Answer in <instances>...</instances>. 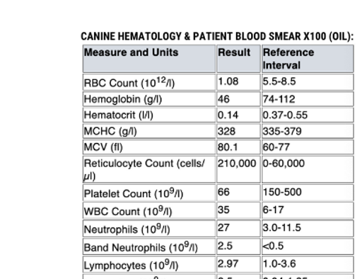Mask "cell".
<instances>
[{
  "instance_id": "cell-1",
  "label": "cell",
  "mask_w": 362,
  "mask_h": 279,
  "mask_svg": "<svg viewBox=\"0 0 362 279\" xmlns=\"http://www.w3.org/2000/svg\"><path fill=\"white\" fill-rule=\"evenodd\" d=\"M83 74H216L214 44L83 45Z\"/></svg>"
},
{
  "instance_id": "cell-2",
  "label": "cell",
  "mask_w": 362,
  "mask_h": 279,
  "mask_svg": "<svg viewBox=\"0 0 362 279\" xmlns=\"http://www.w3.org/2000/svg\"><path fill=\"white\" fill-rule=\"evenodd\" d=\"M90 183H216V156H83Z\"/></svg>"
},
{
  "instance_id": "cell-3",
  "label": "cell",
  "mask_w": 362,
  "mask_h": 279,
  "mask_svg": "<svg viewBox=\"0 0 362 279\" xmlns=\"http://www.w3.org/2000/svg\"><path fill=\"white\" fill-rule=\"evenodd\" d=\"M351 44L262 45L261 74H354Z\"/></svg>"
},
{
  "instance_id": "cell-4",
  "label": "cell",
  "mask_w": 362,
  "mask_h": 279,
  "mask_svg": "<svg viewBox=\"0 0 362 279\" xmlns=\"http://www.w3.org/2000/svg\"><path fill=\"white\" fill-rule=\"evenodd\" d=\"M354 184V156H262V184Z\"/></svg>"
},
{
  "instance_id": "cell-5",
  "label": "cell",
  "mask_w": 362,
  "mask_h": 279,
  "mask_svg": "<svg viewBox=\"0 0 362 279\" xmlns=\"http://www.w3.org/2000/svg\"><path fill=\"white\" fill-rule=\"evenodd\" d=\"M83 238H216V220H83Z\"/></svg>"
},
{
  "instance_id": "cell-6",
  "label": "cell",
  "mask_w": 362,
  "mask_h": 279,
  "mask_svg": "<svg viewBox=\"0 0 362 279\" xmlns=\"http://www.w3.org/2000/svg\"><path fill=\"white\" fill-rule=\"evenodd\" d=\"M83 202H216V183L83 184Z\"/></svg>"
},
{
  "instance_id": "cell-7",
  "label": "cell",
  "mask_w": 362,
  "mask_h": 279,
  "mask_svg": "<svg viewBox=\"0 0 362 279\" xmlns=\"http://www.w3.org/2000/svg\"><path fill=\"white\" fill-rule=\"evenodd\" d=\"M83 92H216V74H83Z\"/></svg>"
},
{
  "instance_id": "cell-8",
  "label": "cell",
  "mask_w": 362,
  "mask_h": 279,
  "mask_svg": "<svg viewBox=\"0 0 362 279\" xmlns=\"http://www.w3.org/2000/svg\"><path fill=\"white\" fill-rule=\"evenodd\" d=\"M83 220H216V202H83Z\"/></svg>"
},
{
  "instance_id": "cell-9",
  "label": "cell",
  "mask_w": 362,
  "mask_h": 279,
  "mask_svg": "<svg viewBox=\"0 0 362 279\" xmlns=\"http://www.w3.org/2000/svg\"><path fill=\"white\" fill-rule=\"evenodd\" d=\"M83 273H216V256H83Z\"/></svg>"
},
{
  "instance_id": "cell-10",
  "label": "cell",
  "mask_w": 362,
  "mask_h": 279,
  "mask_svg": "<svg viewBox=\"0 0 362 279\" xmlns=\"http://www.w3.org/2000/svg\"><path fill=\"white\" fill-rule=\"evenodd\" d=\"M216 124L215 107H83V124Z\"/></svg>"
},
{
  "instance_id": "cell-11",
  "label": "cell",
  "mask_w": 362,
  "mask_h": 279,
  "mask_svg": "<svg viewBox=\"0 0 362 279\" xmlns=\"http://www.w3.org/2000/svg\"><path fill=\"white\" fill-rule=\"evenodd\" d=\"M83 156H216V140H83Z\"/></svg>"
},
{
  "instance_id": "cell-12",
  "label": "cell",
  "mask_w": 362,
  "mask_h": 279,
  "mask_svg": "<svg viewBox=\"0 0 362 279\" xmlns=\"http://www.w3.org/2000/svg\"><path fill=\"white\" fill-rule=\"evenodd\" d=\"M216 140V124H83V140Z\"/></svg>"
},
{
  "instance_id": "cell-13",
  "label": "cell",
  "mask_w": 362,
  "mask_h": 279,
  "mask_svg": "<svg viewBox=\"0 0 362 279\" xmlns=\"http://www.w3.org/2000/svg\"><path fill=\"white\" fill-rule=\"evenodd\" d=\"M83 107L216 108V92H83Z\"/></svg>"
},
{
  "instance_id": "cell-14",
  "label": "cell",
  "mask_w": 362,
  "mask_h": 279,
  "mask_svg": "<svg viewBox=\"0 0 362 279\" xmlns=\"http://www.w3.org/2000/svg\"><path fill=\"white\" fill-rule=\"evenodd\" d=\"M262 238L354 239V220H262Z\"/></svg>"
},
{
  "instance_id": "cell-15",
  "label": "cell",
  "mask_w": 362,
  "mask_h": 279,
  "mask_svg": "<svg viewBox=\"0 0 362 279\" xmlns=\"http://www.w3.org/2000/svg\"><path fill=\"white\" fill-rule=\"evenodd\" d=\"M262 202H354V184H262Z\"/></svg>"
},
{
  "instance_id": "cell-16",
  "label": "cell",
  "mask_w": 362,
  "mask_h": 279,
  "mask_svg": "<svg viewBox=\"0 0 362 279\" xmlns=\"http://www.w3.org/2000/svg\"><path fill=\"white\" fill-rule=\"evenodd\" d=\"M262 256H354L351 238H262Z\"/></svg>"
},
{
  "instance_id": "cell-17",
  "label": "cell",
  "mask_w": 362,
  "mask_h": 279,
  "mask_svg": "<svg viewBox=\"0 0 362 279\" xmlns=\"http://www.w3.org/2000/svg\"><path fill=\"white\" fill-rule=\"evenodd\" d=\"M261 220H354V202H261Z\"/></svg>"
},
{
  "instance_id": "cell-18",
  "label": "cell",
  "mask_w": 362,
  "mask_h": 279,
  "mask_svg": "<svg viewBox=\"0 0 362 279\" xmlns=\"http://www.w3.org/2000/svg\"><path fill=\"white\" fill-rule=\"evenodd\" d=\"M262 92H354V74L263 75Z\"/></svg>"
},
{
  "instance_id": "cell-19",
  "label": "cell",
  "mask_w": 362,
  "mask_h": 279,
  "mask_svg": "<svg viewBox=\"0 0 362 279\" xmlns=\"http://www.w3.org/2000/svg\"><path fill=\"white\" fill-rule=\"evenodd\" d=\"M262 274L354 273V256H262Z\"/></svg>"
},
{
  "instance_id": "cell-20",
  "label": "cell",
  "mask_w": 362,
  "mask_h": 279,
  "mask_svg": "<svg viewBox=\"0 0 362 279\" xmlns=\"http://www.w3.org/2000/svg\"><path fill=\"white\" fill-rule=\"evenodd\" d=\"M262 124H354V107H263Z\"/></svg>"
},
{
  "instance_id": "cell-21",
  "label": "cell",
  "mask_w": 362,
  "mask_h": 279,
  "mask_svg": "<svg viewBox=\"0 0 362 279\" xmlns=\"http://www.w3.org/2000/svg\"><path fill=\"white\" fill-rule=\"evenodd\" d=\"M262 156H354V140H261Z\"/></svg>"
},
{
  "instance_id": "cell-22",
  "label": "cell",
  "mask_w": 362,
  "mask_h": 279,
  "mask_svg": "<svg viewBox=\"0 0 362 279\" xmlns=\"http://www.w3.org/2000/svg\"><path fill=\"white\" fill-rule=\"evenodd\" d=\"M170 238H83V256H169Z\"/></svg>"
},
{
  "instance_id": "cell-23",
  "label": "cell",
  "mask_w": 362,
  "mask_h": 279,
  "mask_svg": "<svg viewBox=\"0 0 362 279\" xmlns=\"http://www.w3.org/2000/svg\"><path fill=\"white\" fill-rule=\"evenodd\" d=\"M262 140H354V124H262Z\"/></svg>"
},
{
  "instance_id": "cell-24",
  "label": "cell",
  "mask_w": 362,
  "mask_h": 279,
  "mask_svg": "<svg viewBox=\"0 0 362 279\" xmlns=\"http://www.w3.org/2000/svg\"><path fill=\"white\" fill-rule=\"evenodd\" d=\"M262 45H216V74H261Z\"/></svg>"
},
{
  "instance_id": "cell-25",
  "label": "cell",
  "mask_w": 362,
  "mask_h": 279,
  "mask_svg": "<svg viewBox=\"0 0 362 279\" xmlns=\"http://www.w3.org/2000/svg\"><path fill=\"white\" fill-rule=\"evenodd\" d=\"M263 107H354V92H262Z\"/></svg>"
},
{
  "instance_id": "cell-26",
  "label": "cell",
  "mask_w": 362,
  "mask_h": 279,
  "mask_svg": "<svg viewBox=\"0 0 362 279\" xmlns=\"http://www.w3.org/2000/svg\"><path fill=\"white\" fill-rule=\"evenodd\" d=\"M216 183L262 184V156H216Z\"/></svg>"
},
{
  "instance_id": "cell-27",
  "label": "cell",
  "mask_w": 362,
  "mask_h": 279,
  "mask_svg": "<svg viewBox=\"0 0 362 279\" xmlns=\"http://www.w3.org/2000/svg\"><path fill=\"white\" fill-rule=\"evenodd\" d=\"M262 220H216V238L262 239Z\"/></svg>"
},
{
  "instance_id": "cell-28",
  "label": "cell",
  "mask_w": 362,
  "mask_h": 279,
  "mask_svg": "<svg viewBox=\"0 0 362 279\" xmlns=\"http://www.w3.org/2000/svg\"><path fill=\"white\" fill-rule=\"evenodd\" d=\"M262 184L216 183V202H262Z\"/></svg>"
},
{
  "instance_id": "cell-29",
  "label": "cell",
  "mask_w": 362,
  "mask_h": 279,
  "mask_svg": "<svg viewBox=\"0 0 362 279\" xmlns=\"http://www.w3.org/2000/svg\"><path fill=\"white\" fill-rule=\"evenodd\" d=\"M259 238H216V256H261Z\"/></svg>"
},
{
  "instance_id": "cell-30",
  "label": "cell",
  "mask_w": 362,
  "mask_h": 279,
  "mask_svg": "<svg viewBox=\"0 0 362 279\" xmlns=\"http://www.w3.org/2000/svg\"><path fill=\"white\" fill-rule=\"evenodd\" d=\"M262 256H216V274H262Z\"/></svg>"
},
{
  "instance_id": "cell-31",
  "label": "cell",
  "mask_w": 362,
  "mask_h": 279,
  "mask_svg": "<svg viewBox=\"0 0 362 279\" xmlns=\"http://www.w3.org/2000/svg\"><path fill=\"white\" fill-rule=\"evenodd\" d=\"M262 74H216V92H262Z\"/></svg>"
},
{
  "instance_id": "cell-32",
  "label": "cell",
  "mask_w": 362,
  "mask_h": 279,
  "mask_svg": "<svg viewBox=\"0 0 362 279\" xmlns=\"http://www.w3.org/2000/svg\"><path fill=\"white\" fill-rule=\"evenodd\" d=\"M216 220H261V202H216Z\"/></svg>"
},
{
  "instance_id": "cell-33",
  "label": "cell",
  "mask_w": 362,
  "mask_h": 279,
  "mask_svg": "<svg viewBox=\"0 0 362 279\" xmlns=\"http://www.w3.org/2000/svg\"><path fill=\"white\" fill-rule=\"evenodd\" d=\"M216 124H262L261 108H216Z\"/></svg>"
},
{
  "instance_id": "cell-34",
  "label": "cell",
  "mask_w": 362,
  "mask_h": 279,
  "mask_svg": "<svg viewBox=\"0 0 362 279\" xmlns=\"http://www.w3.org/2000/svg\"><path fill=\"white\" fill-rule=\"evenodd\" d=\"M83 279H216V273H83Z\"/></svg>"
},
{
  "instance_id": "cell-35",
  "label": "cell",
  "mask_w": 362,
  "mask_h": 279,
  "mask_svg": "<svg viewBox=\"0 0 362 279\" xmlns=\"http://www.w3.org/2000/svg\"><path fill=\"white\" fill-rule=\"evenodd\" d=\"M216 156H262L261 140H216Z\"/></svg>"
},
{
  "instance_id": "cell-36",
  "label": "cell",
  "mask_w": 362,
  "mask_h": 279,
  "mask_svg": "<svg viewBox=\"0 0 362 279\" xmlns=\"http://www.w3.org/2000/svg\"><path fill=\"white\" fill-rule=\"evenodd\" d=\"M262 124H216V140H262Z\"/></svg>"
},
{
  "instance_id": "cell-37",
  "label": "cell",
  "mask_w": 362,
  "mask_h": 279,
  "mask_svg": "<svg viewBox=\"0 0 362 279\" xmlns=\"http://www.w3.org/2000/svg\"><path fill=\"white\" fill-rule=\"evenodd\" d=\"M262 92H216V108H262Z\"/></svg>"
},
{
  "instance_id": "cell-38",
  "label": "cell",
  "mask_w": 362,
  "mask_h": 279,
  "mask_svg": "<svg viewBox=\"0 0 362 279\" xmlns=\"http://www.w3.org/2000/svg\"><path fill=\"white\" fill-rule=\"evenodd\" d=\"M261 279H354V273L261 274Z\"/></svg>"
},
{
  "instance_id": "cell-39",
  "label": "cell",
  "mask_w": 362,
  "mask_h": 279,
  "mask_svg": "<svg viewBox=\"0 0 362 279\" xmlns=\"http://www.w3.org/2000/svg\"><path fill=\"white\" fill-rule=\"evenodd\" d=\"M216 279H261L257 273L216 274Z\"/></svg>"
}]
</instances>
